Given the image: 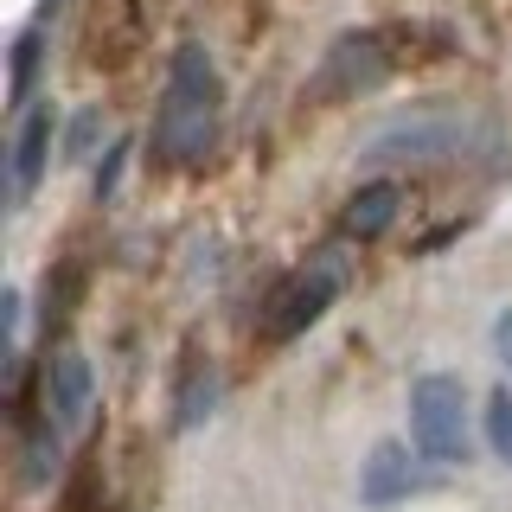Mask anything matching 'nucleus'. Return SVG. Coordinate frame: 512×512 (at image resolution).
Here are the masks:
<instances>
[{
	"instance_id": "12",
	"label": "nucleus",
	"mask_w": 512,
	"mask_h": 512,
	"mask_svg": "<svg viewBox=\"0 0 512 512\" xmlns=\"http://www.w3.org/2000/svg\"><path fill=\"white\" fill-rule=\"evenodd\" d=\"M487 448H493V461L512 468V384H500L487 397Z\"/></svg>"
},
{
	"instance_id": "1",
	"label": "nucleus",
	"mask_w": 512,
	"mask_h": 512,
	"mask_svg": "<svg viewBox=\"0 0 512 512\" xmlns=\"http://www.w3.org/2000/svg\"><path fill=\"white\" fill-rule=\"evenodd\" d=\"M218 103H224V84L212 71V52L186 39L167 64V90H160V109H154V154L167 167H199L218 141Z\"/></svg>"
},
{
	"instance_id": "10",
	"label": "nucleus",
	"mask_w": 512,
	"mask_h": 512,
	"mask_svg": "<svg viewBox=\"0 0 512 512\" xmlns=\"http://www.w3.org/2000/svg\"><path fill=\"white\" fill-rule=\"evenodd\" d=\"M218 404V378L199 352H186V372H180V391H173V429H199Z\"/></svg>"
},
{
	"instance_id": "4",
	"label": "nucleus",
	"mask_w": 512,
	"mask_h": 512,
	"mask_svg": "<svg viewBox=\"0 0 512 512\" xmlns=\"http://www.w3.org/2000/svg\"><path fill=\"white\" fill-rule=\"evenodd\" d=\"M346 269H352L346 250H320L295 276H282L276 295H269V308H263V340L282 346V340H295V333H308L314 320L333 308V295L346 288Z\"/></svg>"
},
{
	"instance_id": "16",
	"label": "nucleus",
	"mask_w": 512,
	"mask_h": 512,
	"mask_svg": "<svg viewBox=\"0 0 512 512\" xmlns=\"http://www.w3.org/2000/svg\"><path fill=\"white\" fill-rule=\"evenodd\" d=\"M493 359H500V372L512 384V308H500V320H493Z\"/></svg>"
},
{
	"instance_id": "6",
	"label": "nucleus",
	"mask_w": 512,
	"mask_h": 512,
	"mask_svg": "<svg viewBox=\"0 0 512 512\" xmlns=\"http://www.w3.org/2000/svg\"><path fill=\"white\" fill-rule=\"evenodd\" d=\"M90 397H96V372L84 352L64 346L52 365H45V423L58 429V436H71V429H84L90 416Z\"/></svg>"
},
{
	"instance_id": "11",
	"label": "nucleus",
	"mask_w": 512,
	"mask_h": 512,
	"mask_svg": "<svg viewBox=\"0 0 512 512\" xmlns=\"http://www.w3.org/2000/svg\"><path fill=\"white\" fill-rule=\"evenodd\" d=\"M39 58H45V32H39V26H26L20 39H13V71H7V96H13V103H26V96H32Z\"/></svg>"
},
{
	"instance_id": "2",
	"label": "nucleus",
	"mask_w": 512,
	"mask_h": 512,
	"mask_svg": "<svg viewBox=\"0 0 512 512\" xmlns=\"http://www.w3.org/2000/svg\"><path fill=\"white\" fill-rule=\"evenodd\" d=\"M480 135H487V122L468 103H423V109L378 122L359 141V160H378V167L384 160H461Z\"/></svg>"
},
{
	"instance_id": "5",
	"label": "nucleus",
	"mask_w": 512,
	"mask_h": 512,
	"mask_svg": "<svg viewBox=\"0 0 512 512\" xmlns=\"http://www.w3.org/2000/svg\"><path fill=\"white\" fill-rule=\"evenodd\" d=\"M384 45H391L384 32H346V39H333L320 52V71L308 77V96L314 103H359V96H372L397 64Z\"/></svg>"
},
{
	"instance_id": "9",
	"label": "nucleus",
	"mask_w": 512,
	"mask_h": 512,
	"mask_svg": "<svg viewBox=\"0 0 512 512\" xmlns=\"http://www.w3.org/2000/svg\"><path fill=\"white\" fill-rule=\"evenodd\" d=\"M397 205H404V192H397L391 180H372V186H359V192L346 199V212H340V231L352 237V244H372V237H384V231H391Z\"/></svg>"
},
{
	"instance_id": "13",
	"label": "nucleus",
	"mask_w": 512,
	"mask_h": 512,
	"mask_svg": "<svg viewBox=\"0 0 512 512\" xmlns=\"http://www.w3.org/2000/svg\"><path fill=\"white\" fill-rule=\"evenodd\" d=\"M58 474V429H32L26 436V487H45V480Z\"/></svg>"
},
{
	"instance_id": "3",
	"label": "nucleus",
	"mask_w": 512,
	"mask_h": 512,
	"mask_svg": "<svg viewBox=\"0 0 512 512\" xmlns=\"http://www.w3.org/2000/svg\"><path fill=\"white\" fill-rule=\"evenodd\" d=\"M410 442L436 468L468 461V384L455 372H423L410 384Z\"/></svg>"
},
{
	"instance_id": "14",
	"label": "nucleus",
	"mask_w": 512,
	"mask_h": 512,
	"mask_svg": "<svg viewBox=\"0 0 512 512\" xmlns=\"http://www.w3.org/2000/svg\"><path fill=\"white\" fill-rule=\"evenodd\" d=\"M96 135H103V109H77V122L64 128V160H90Z\"/></svg>"
},
{
	"instance_id": "7",
	"label": "nucleus",
	"mask_w": 512,
	"mask_h": 512,
	"mask_svg": "<svg viewBox=\"0 0 512 512\" xmlns=\"http://www.w3.org/2000/svg\"><path fill=\"white\" fill-rule=\"evenodd\" d=\"M423 487H429V474L410 461L404 442H378L372 455H365V468H359V500L365 506H397V500H410V493H423Z\"/></svg>"
},
{
	"instance_id": "8",
	"label": "nucleus",
	"mask_w": 512,
	"mask_h": 512,
	"mask_svg": "<svg viewBox=\"0 0 512 512\" xmlns=\"http://www.w3.org/2000/svg\"><path fill=\"white\" fill-rule=\"evenodd\" d=\"M52 109H26L20 116V135H13V160H7V173H13V199H32V186H39V173H45V160H52Z\"/></svg>"
},
{
	"instance_id": "15",
	"label": "nucleus",
	"mask_w": 512,
	"mask_h": 512,
	"mask_svg": "<svg viewBox=\"0 0 512 512\" xmlns=\"http://www.w3.org/2000/svg\"><path fill=\"white\" fill-rule=\"evenodd\" d=\"M128 154H135V141H116V148L103 154V167H96V180H90V192H96V205L116 192V180H122V167H128Z\"/></svg>"
}]
</instances>
